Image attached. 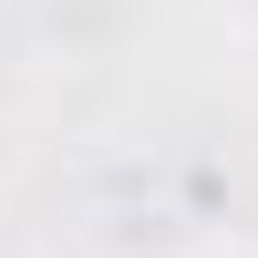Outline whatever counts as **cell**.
Masks as SVG:
<instances>
[{"instance_id": "cell-1", "label": "cell", "mask_w": 258, "mask_h": 258, "mask_svg": "<svg viewBox=\"0 0 258 258\" xmlns=\"http://www.w3.org/2000/svg\"><path fill=\"white\" fill-rule=\"evenodd\" d=\"M186 258H258V238H207V248H186Z\"/></svg>"}]
</instances>
